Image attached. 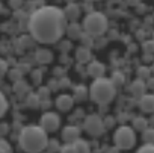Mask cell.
<instances>
[{"label": "cell", "mask_w": 154, "mask_h": 153, "mask_svg": "<svg viewBox=\"0 0 154 153\" xmlns=\"http://www.w3.org/2000/svg\"><path fill=\"white\" fill-rule=\"evenodd\" d=\"M35 59L39 64H50L53 61V52L48 50V49H39L35 53Z\"/></svg>", "instance_id": "obj_15"}, {"label": "cell", "mask_w": 154, "mask_h": 153, "mask_svg": "<svg viewBox=\"0 0 154 153\" xmlns=\"http://www.w3.org/2000/svg\"><path fill=\"white\" fill-rule=\"evenodd\" d=\"M38 94H39L41 100H44V99H47V96H48V90H44V88H41Z\"/></svg>", "instance_id": "obj_34"}, {"label": "cell", "mask_w": 154, "mask_h": 153, "mask_svg": "<svg viewBox=\"0 0 154 153\" xmlns=\"http://www.w3.org/2000/svg\"><path fill=\"white\" fill-rule=\"evenodd\" d=\"M9 5H11V8L18 9V8H21V5H23V0H9Z\"/></svg>", "instance_id": "obj_32"}, {"label": "cell", "mask_w": 154, "mask_h": 153, "mask_svg": "<svg viewBox=\"0 0 154 153\" xmlns=\"http://www.w3.org/2000/svg\"><path fill=\"white\" fill-rule=\"evenodd\" d=\"M142 139L143 142H154V127H146L142 132Z\"/></svg>", "instance_id": "obj_23"}, {"label": "cell", "mask_w": 154, "mask_h": 153, "mask_svg": "<svg viewBox=\"0 0 154 153\" xmlns=\"http://www.w3.org/2000/svg\"><path fill=\"white\" fill-rule=\"evenodd\" d=\"M82 30H83V27L82 26H79L75 21H69V24L66 26V35H68V38H71V40H80L82 38Z\"/></svg>", "instance_id": "obj_13"}, {"label": "cell", "mask_w": 154, "mask_h": 153, "mask_svg": "<svg viewBox=\"0 0 154 153\" xmlns=\"http://www.w3.org/2000/svg\"><path fill=\"white\" fill-rule=\"evenodd\" d=\"M8 109H9V103H8V99H6V96L0 91V118H2L6 112H8Z\"/></svg>", "instance_id": "obj_21"}, {"label": "cell", "mask_w": 154, "mask_h": 153, "mask_svg": "<svg viewBox=\"0 0 154 153\" xmlns=\"http://www.w3.org/2000/svg\"><path fill=\"white\" fill-rule=\"evenodd\" d=\"M83 129L91 136H101L104 133V130H106V124H104V120L100 115L89 114L83 120Z\"/></svg>", "instance_id": "obj_6"}, {"label": "cell", "mask_w": 154, "mask_h": 153, "mask_svg": "<svg viewBox=\"0 0 154 153\" xmlns=\"http://www.w3.org/2000/svg\"><path fill=\"white\" fill-rule=\"evenodd\" d=\"M116 96V87L110 81V78H95L89 87V97L97 105H107Z\"/></svg>", "instance_id": "obj_3"}, {"label": "cell", "mask_w": 154, "mask_h": 153, "mask_svg": "<svg viewBox=\"0 0 154 153\" xmlns=\"http://www.w3.org/2000/svg\"><path fill=\"white\" fill-rule=\"evenodd\" d=\"M106 73V67L104 64H101L100 61H92V62H88V74L92 76V78H101Z\"/></svg>", "instance_id": "obj_12"}, {"label": "cell", "mask_w": 154, "mask_h": 153, "mask_svg": "<svg viewBox=\"0 0 154 153\" xmlns=\"http://www.w3.org/2000/svg\"><path fill=\"white\" fill-rule=\"evenodd\" d=\"M127 2H128L130 5H136V3H139V0H127Z\"/></svg>", "instance_id": "obj_36"}, {"label": "cell", "mask_w": 154, "mask_h": 153, "mask_svg": "<svg viewBox=\"0 0 154 153\" xmlns=\"http://www.w3.org/2000/svg\"><path fill=\"white\" fill-rule=\"evenodd\" d=\"M63 14H65V17H66L68 21H77V20H79V17H80V14H82V9H80V6L77 5V3L69 2L65 6Z\"/></svg>", "instance_id": "obj_10"}, {"label": "cell", "mask_w": 154, "mask_h": 153, "mask_svg": "<svg viewBox=\"0 0 154 153\" xmlns=\"http://www.w3.org/2000/svg\"><path fill=\"white\" fill-rule=\"evenodd\" d=\"M139 108H140V111L142 112H145V114H151V112H154V94H142L140 97H139Z\"/></svg>", "instance_id": "obj_9"}, {"label": "cell", "mask_w": 154, "mask_h": 153, "mask_svg": "<svg viewBox=\"0 0 154 153\" xmlns=\"http://www.w3.org/2000/svg\"><path fill=\"white\" fill-rule=\"evenodd\" d=\"M68 26V20L63 9L57 6H41L35 9L29 17V33L33 41L39 44L57 43Z\"/></svg>", "instance_id": "obj_1"}, {"label": "cell", "mask_w": 154, "mask_h": 153, "mask_svg": "<svg viewBox=\"0 0 154 153\" xmlns=\"http://www.w3.org/2000/svg\"><path fill=\"white\" fill-rule=\"evenodd\" d=\"M110 81L113 82V85L116 87V88H119V87H122L124 85V74L121 73V71H115L112 76H110Z\"/></svg>", "instance_id": "obj_20"}, {"label": "cell", "mask_w": 154, "mask_h": 153, "mask_svg": "<svg viewBox=\"0 0 154 153\" xmlns=\"http://www.w3.org/2000/svg\"><path fill=\"white\" fill-rule=\"evenodd\" d=\"M148 88H151V90H154V78L148 81Z\"/></svg>", "instance_id": "obj_35"}, {"label": "cell", "mask_w": 154, "mask_h": 153, "mask_svg": "<svg viewBox=\"0 0 154 153\" xmlns=\"http://www.w3.org/2000/svg\"><path fill=\"white\" fill-rule=\"evenodd\" d=\"M47 148L48 150H60V147H59V144H57V141L56 139H48V144H47Z\"/></svg>", "instance_id": "obj_30"}, {"label": "cell", "mask_w": 154, "mask_h": 153, "mask_svg": "<svg viewBox=\"0 0 154 153\" xmlns=\"http://www.w3.org/2000/svg\"><path fill=\"white\" fill-rule=\"evenodd\" d=\"M146 88H148V87H146V84H145L142 79L133 81V82H131V87H130L133 96H136V97H140L142 94H145V90H146Z\"/></svg>", "instance_id": "obj_16"}, {"label": "cell", "mask_w": 154, "mask_h": 153, "mask_svg": "<svg viewBox=\"0 0 154 153\" xmlns=\"http://www.w3.org/2000/svg\"><path fill=\"white\" fill-rule=\"evenodd\" d=\"M18 144L24 151L38 153L47 148L48 144V133L36 124L24 126L18 135Z\"/></svg>", "instance_id": "obj_2"}, {"label": "cell", "mask_w": 154, "mask_h": 153, "mask_svg": "<svg viewBox=\"0 0 154 153\" xmlns=\"http://www.w3.org/2000/svg\"><path fill=\"white\" fill-rule=\"evenodd\" d=\"M137 73H139L140 78H146V76H149V73H151V71H149V68H146V67H140Z\"/></svg>", "instance_id": "obj_31"}, {"label": "cell", "mask_w": 154, "mask_h": 153, "mask_svg": "<svg viewBox=\"0 0 154 153\" xmlns=\"http://www.w3.org/2000/svg\"><path fill=\"white\" fill-rule=\"evenodd\" d=\"M41 79H42V73H41L39 70H35V71L32 73V81H33L35 84H39Z\"/></svg>", "instance_id": "obj_29"}, {"label": "cell", "mask_w": 154, "mask_h": 153, "mask_svg": "<svg viewBox=\"0 0 154 153\" xmlns=\"http://www.w3.org/2000/svg\"><path fill=\"white\" fill-rule=\"evenodd\" d=\"M146 127H148V120H146V118H143V117H136V118H133V129H134V130L143 132Z\"/></svg>", "instance_id": "obj_19"}, {"label": "cell", "mask_w": 154, "mask_h": 153, "mask_svg": "<svg viewBox=\"0 0 154 153\" xmlns=\"http://www.w3.org/2000/svg\"><path fill=\"white\" fill-rule=\"evenodd\" d=\"M59 151H63V153H75V148H74V144L72 142H65L63 145H60V150Z\"/></svg>", "instance_id": "obj_27"}, {"label": "cell", "mask_w": 154, "mask_h": 153, "mask_svg": "<svg viewBox=\"0 0 154 153\" xmlns=\"http://www.w3.org/2000/svg\"><path fill=\"white\" fill-rule=\"evenodd\" d=\"M72 144H74V148H75V151H80V153H88L89 150H91V147H89V142L86 141V139H83V138H77L75 141H72Z\"/></svg>", "instance_id": "obj_18"}, {"label": "cell", "mask_w": 154, "mask_h": 153, "mask_svg": "<svg viewBox=\"0 0 154 153\" xmlns=\"http://www.w3.org/2000/svg\"><path fill=\"white\" fill-rule=\"evenodd\" d=\"M139 153H154V142H143L139 148Z\"/></svg>", "instance_id": "obj_25"}, {"label": "cell", "mask_w": 154, "mask_h": 153, "mask_svg": "<svg viewBox=\"0 0 154 153\" xmlns=\"http://www.w3.org/2000/svg\"><path fill=\"white\" fill-rule=\"evenodd\" d=\"M41 97H39V94H29L27 96V100H26V103L29 105V106H32V108H38L39 105H41Z\"/></svg>", "instance_id": "obj_22"}, {"label": "cell", "mask_w": 154, "mask_h": 153, "mask_svg": "<svg viewBox=\"0 0 154 153\" xmlns=\"http://www.w3.org/2000/svg\"><path fill=\"white\" fill-rule=\"evenodd\" d=\"M113 142L118 150H130L136 145V130L130 126H119L115 130Z\"/></svg>", "instance_id": "obj_5"}, {"label": "cell", "mask_w": 154, "mask_h": 153, "mask_svg": "<svg viewBox=\"0 0 154 153\" xmlns=\"http://www.w3.org/2000/svg\"><path fill=\"white\" fill-rule=\"evenodd\" d=\"M86 2H97V0H86Z\"/></svg>", "instance_id": "obj_37"}, {"label": "cell", "mask_w": 154, "mask_h": 153, "mask_svg": "<svg viewBox=\"0 0 154 153\" xmlns=\"http://www.w3.org/2000/svg\"><path fill=\"white\" fill-rule=\"evenodd\" d=\"M60 136H62V139L65 142H72V141H75L77 138L80 136V129L77 126H74V124H68V126H65L62 129Z\"/></svg>", "instance_id": "obj_8"}, {"label": "cell", "mask_w": 154, "mask_h": 153, "mask_svg": "<svg viewBox=\"0 0 154 153\" xmlns=\"http://www.w3.org/2000/svg\"><path fill=\"white\" fill-rule=\"evenodd\" d=\"M14 90H15V93H18V94H23V93H26L29 88H27V84H26L24 81L18 79V81L15 82V87H14Z\"/></svg>", "instance_id": "obj_24"}, {"label": "cell", "mask_w": 154, "mask_h": 153, "mask_svg": "<svg viewBox=\"0 0 154 153\" xmlns=\"http://www.w3.org/2000/svg\"><path fill=\"white\" fill-rule=\"evenodd\" d=\"M143 50L145 52H154V41H146L143 44Z\"/></svg>", "instance_id": "obj_33"}, {"label": "cell", "mask_w": 154, "mask_h": 153, "mask_svg": "<svg viewBox=\"0 0 154 153\" xmlns=\"http://www.w3.org/2000/svg\"><path fill=\"white\" fill-rule=\"evenodd\" d=\"M91 49L88 46H80V47H77L75 50V59L82 62V64H88L89 59H91Z\"/></svg>", "instance_id": "obj_14"}, {"label": "cell", "mask_w": 154, "mask_h": 153, "mask_svg": "<svg viewBox=\"0 0 154 153\" xmlns=\"http://www.w3.org/2000/svg\"><path fill=\"white\" fill-rule=\"evenodd\" d=\"M54 105H56V108H57L59 111L66 112V111H69V109L72 108V105H74V97L69 96V94H60V96H57Z\"/></svg>", "instance_id": "obj_11"}, {"label": "cell", "mask_w": 154, "mask_h": 153, "mask_svg": "<svg viewBox=\"0 0 154 153\" xmlns=\"http://www.w3.org/2000/svg\"><path fill=\"white\" fill-rule=\"evenodd\" d=\"M39 126L47 132V133H51V132H56L60 126V117L56 114V112H44L41 120H39Z\"/></svg>", "instance_id": "obj_7"}, {"label": "cell", "mask_w": 154, "mask_h": 153, "mask_svg": "<svg viewBox=\"0 0 154 153\" xmlns=\"http://www.w3.org/2000/svg\"><path fill=\"white\" fill-rule=\"evenodd\" d=\"M11 151H12L11 144H9L6 139L0 138V153H11Z\"/></svg>", "instance_id": "obj_26"}, {"label": "cell", "mask_w": 154, "mask_h": 153, "mask_svg": "<svg viewBox=\"0 0 154 153\" xmlns=\"http://www.w3.org/2000/svg\"><path fill=\"white\" fill-rule=\"evenodd\" d=\"M89 96V88H86L85 85H77L75 88H74V100H79V102H82V100H85L86 97Z\"/></svg>", "instance_id": "obj_17"}, {"label": "cell", "mask_w": 154, "mask_h": 153, "mask_svg": "<svg viewBox=\"0 0 154 153\" xmlns=\"http://www.w3.org/2000/svg\"><path fill=\"white\" fill-rule=\"evenodd\" d=\"M82 27H83V32H86L92 37H100V35L106 33V30L109 27V20L103 12L92 11V12H88L86 17L83 18Z\"/></svg>", "instance_id": "obj_4"}, {"label": "cell", "mask_w": 154, "mask_h": 153, "mask_svg": "<svg viewBox=\"0 0 154 153\" xmlns=\"http://www.w3.org/2000/svg\"><path fill=\"white\" fill-rule=\"evenodd\" d=\"M6 73H8V64L5 59H0V78L5 76Z\"/></svg>", "instance_id": "obj_28"}]
</instances>
